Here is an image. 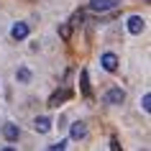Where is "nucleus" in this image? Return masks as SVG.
Returning a JSON list of instances; mask_svg holds the SVG:
<instances>
[{
	"mask_svg": "<svg viewBox=\"0 0 151 151\" xmlns=\"http://www.w3.org/2000/svg\"><path fill=\"white\" fill-rule=\"evenodd\" d=\"M123 100H126V92H123L120 87H110L108 92H105V103H110V105H120Z\"/></svg>",
	"mask_w": 151,
	"mask_h": 151,
	"instance_id": "obj_1",
	"label": "nucleus"
},
{
	"mask_svg": "<svg viewBox=\"0 0 151 151\" xmlns=\"http://www.w3.org/2000/svg\"><path fill=\"white\" fill-rule=\"evenodd\" d=\"M72 97V90H67V87H62V90H56L54 95L49 97V105H51V108H59V105L64 103V100H69Z\"/></svg>",
	"mask_w": 151,
	"mask_h": 151,
	"instance_id": "obj_2",
	"label": "nucleus"
},
{
	"mask_svg": "<svg viewBox=\"0 0 151 151\" xmlns=\"http://www.w3.org/2000/svg\"><path fill=\"white\" fill-rule=\"evenodd\" d=\"M113 8H118V0H92V3H90V10H95V13L113 10Z\"/></svg>",
	"mask_w": 151,
	"mask_h": 151,
	"instance_id": "obj_3",
	"label": "nucleus"
},
{
	"mask_svg": "<svg viewBox=\"0 0 151 151\" xmlns=\"http://www.w3.org/2000/svg\"><path fill=\"white\" fill-rule=\"evenodd\" d=\"M100 64H103L108 72H118V56L113 54V51H105V54L100 56Z\"/></svg>",
	"mask_w": 151,
	"mask_h": 151,
	"instance_id": "obj_4",
	"label": "nucleus"
},
{
	"mask_svg": "<svg viewBox=\"0 0 151 151\" xmlns=\"http://www.w3.org/2000/svg\"><path fill=\"white\" fill-rule=\"evenodd\" d=\"M3 136H5V141H18V136H21V131H18V126L16 123H5L3 126Z\"/></svg>",
	"mask_w": 151,
	"mask_h": 151,
	"instance_id": "obj_5",
	"label": "nucleus"
},
{
	"mask_svg": "<svg viewBox=\"0 0 151 151\" xmlns=\"http://www.w3.org/2000/svg\"><path fill=\"white\" fill-rule=\"evenodd\" d=\"M143 26H146V23H143L141 16H131V18H128V31L133 33V36H138V33L143 31Z\"/></svg>",
	"mask_w": 151,
	"mask_h": 151,
	"instance_id": "obj_6",
	"label": "nucleus"
},
{
	"mask_svg": "<svg viewBox=\"0 0 151 151\" xmlns=\"http://www.w3.org/2000/svg\"><path fill=\"white\" fill-rule=\"evenodd\" d=\"M10 36L16 41H23L26 36H28V23H16L13 28H10Z\"/></svg>",
	"mask_w": 151,
	"mask_h": 151,
	"instance_id": "obj_7",
	"label": "nucleus"
},
{
	"mask_svg": "<svg viewBox=\"0 0 151 151\" xmlns=\"http://www.w3.org/2000/svg\"><path fill=\"white\" fill-rule=\"evenodd\" d=\"M69 133H72V138H85V136H87V126H85L82 120H77V123L72 126Z\"/></svg>",
	"mask_w": 151,
	"mask_h": 151,
	"instance_id": "obj_8",
	"label": "nucleus"
},
{
	"mask_svg": "<svg viewBox=\"0 0 151 151\" xmlns=\"http://www.w3.org/2000/svg\"><path fill=\"white\" fill-rule=\"evenodd\" d=\"M33 128H36L39 133H46L49 128H51V120H49L46 115H41V118H36V120H33Z\"/></svg>",
	"mask_w": 151,
	"mask_h": 151,
	"instance_id": "obj_9",
	"label": "nucleus"
},
{
	"mask_svg": "<svg viewBox=\"0 0 151 151\" xmlns=\"http://www.w3.org/2000/svg\"><path fill=\"white\" fill-rule=\"evenodd\" d=\"M16 80H18V82H31V69H28V67H18Z\"/></svg>",
	"mask_w": 151,
	"mask_h": 151,
	"instance_id": "obj_10",
	"label": "nucleus"
},
{
	"mask_svg": "<svg viewBox=\"0 0 151 151\" xmlns=\"http://www.w3.org/2000/svg\"><path fill=\"white\" fill-rule=\"evenodd\" d=\"M80 87H82V95L90 97V82H87V69H82L80 74Z\"/></svg>",
	"mask_w": 151,
	"mask_h": 151,
	"instance_id": "obj_11",
	"label": "nucleus"
},
{
	"mask_svg": "<svg viewBox=\"0 0 151 151\" xmlns=\"http://www.w3.org/2000/svg\"><path fill=\"white\" fill-rule=\"evenodd\" d=\"M59 36H62L64 41H69V39H72V26H69V23L59 26Z\"/></svg>",
	"mask_w": 151,
	"mask_h": 151,
	"instance_id": "obj_12",
	"label": "nucleus"
},
{
	"mask_svg": "<svg viewBox=\"0 0 151 151\" xmlns=\"http://www.w3.org/2000/svg\"><path fill=\"white\" fill-rule=\"evenodd\" d=\"M82 18H85V13H82V10H77V13L72 16V23H69V26H80V23H82Z\"/></svg>",
	"mask_w": 151,
	"mask_h": 151,
	"instance_id": "obj_13",
	"label": "nucleus"
},
{
	"mask_svg": "<svg viewBox=\"0 0 151 151\" xmlns=\"http://www.w3.org/2000/svg\"><path fill=\"white\" fill-rule=\"evenodd\" d=\"M49 151H67V141H59V143H54Z\"/></svg>",
	"mask_w": 151,
	"mask_h": 151,
	"instance_id": "obj_14",
	"label": "nucleus"
},
{
	"mask_svg": "<svg viewBox=\"0 0 151 151\" xmlns=\"http://www.w3.org/2000/svg\"><path fill=\"white\" fill-rule=\"evenodd\" d=\"M143 110H146V113L151 110V95H149V92L143 95Z\"/></svg>",
	"mask_w": 151,
	"mask_h": 151,
	"instance_id": "obj_15",
	"label": "nucleus"
},
{
	"mask_svg": "<svg viewBox=\"0 0 151 151\" xmlns=\"http://www.w3.org/2000/svg\"><path fill=\"white\" fill-rule=\"evenodd\" d=\"M110 151H123V149H120V143H118V138H115V136L110 138Z\"/></svg>",
	"mask_w": 151,
	"mask_h": 151,
	"instance_id": "obj_16",
	"label": "nucleus"
},
{
	"mask_svg": "<svg viewBox=\"0 0 151 151\" xmlns=\"http://www.w3.org/2000/svg\"><path fill=\"white\" fill-rule=\"evenodd\" d=\"M3 151H16V149H13V146H5V149H3Z\"/></svg>",
	"mask_w": 151,
	"mask_h": 151,
	"instance_id": "obj_17",
	"label": "nucleus"
}]
</instances>
